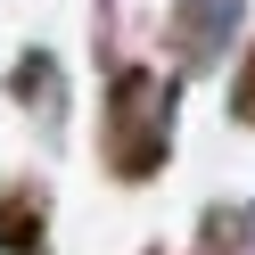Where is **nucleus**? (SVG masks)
Wrapping results in <instances>:
<instances>
[{"mask_svg": "<svg viewBox=\"0 0 255 255\" xmlns=\"http://www.w3.org/2000/svg\"><path fill=\"white\" fill-rule=\"evenodd\" d=\"M173 116H181V74L148 66V58H116L99 99V165L107 181L140 189L173 165Z\"/></svg>", "mask_w": 255, "mask_h": 255, "instance_id": "f257e3e1", "label": "nucleus"}, {"mask_svg": "<svg viewBox=\"0 0 255 255\" xmlns=\"http://www.w3.org/2000/svg\"><path fill=\"white\" fill-rule=\"evenodd\" d=\"M247 41V0H173L165 8V58L173 74H214Z\"/></svg>", "mask_w": 255, "mask_h": 255, "instance_id": "f03ea898", "label": "nucleus"}, {"mask_svg": "<svg viewBox=\"0 0 255 255\" xmlns=\"http://www.w3.org/2000/svg\"><path fill=\"white\" fill-rule=\"evenodd\" d=\"M8 99L41 124V140L66 132V66H58V50H41V41H33V50L8 58Z\"/></svg>", "mask_w": 255, "mask_h": 255, "instance_id": "7ed1b4c3", "label": "nucleus"}, {"mask_svg": "<svg viewBox=\"0 0 255 255\" xmlns=\"http://www.w3.org/2000/svg\"><path fill=\"white\" fill-rule=\"evenodd\" d=\"M0 255H50V181L41 173L0 181Z\"/></svg>", "mask_w": 255, "mask_h": 255, "instance_id": "20e7f679", "label": "nucleus"}, {"mask_svg": "<svg viewBox=\"0 0 255 255\" xmlns=\"http://www.w3.org/2000/svg\"><path fill=\"white\" fill-rule=\"evenodd\" d=\"M247 206H206L198 214V239H189V255H247Z\"/></svg>", "mask_w": 255, "mask_h": 255, "instance_id": "39448f33", "label": "nucleus"}, {"mask_svg": "<svg viewBox=\"0 0 255 255\" xmlns=\"http://www.w3.org/2000/svg\"><path fill=\"white\" fill-rule=\"evenodd\" d=\"M231 124H247V132H255V33H247L239 74H231Z\"/></svg>", "mask_w": 255, "mask_h": 255, "instance_id": "423d86ee", "label": "nucleus"}, {"mask_svg": "<svg viewBox=\"0 0 255 255\" xmlns=\"http://www.w3.org/2000/svg\"><path fill=\"white\" fill-rule=\"evenodd\" d=\"M247 239H255V206H247Z\"/></svg>", "mask_w": 255, "mask_h": 255, "instance_id": "0eeeda50", "label": "nucleus"}, {"mask_svg": "<svg viewBox=\"0 0 255 255\" xmlns=\"http://www.w3.org/2000/svg\"><path fill=\"white\" fill-rule=\"evenodd\" d=\"M140 255H156V247H140Z\"/></svg>", "mask_w": 255, "mask_h": 255, "instance_id": "6e6552de", "label": "nucleus"}]
</instances>
